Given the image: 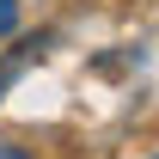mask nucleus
Instances as JSON below:
<instances>
[{"label": "nucleus", "instance_id": "f257e3e1", "mask_svg": "<svg viewBox=\"0 0 159 159\" xmlns=\"http://www.w3.org/2000/svg\"><path fill=\"white\" fill-rule=\"evenodd\" d=\"M19 25V0H0V31H12Z\"/></svg>", "mask_w": 159, "mask_h": 159}, {"label": "nucleus", "instance_id": "f03ea898", "mask_svg": "<svg viewBox=\"0 0 159 159\" xmlns=\"http://www.w3.org/2000/svg\"><path fill=\"white\" fill-rule=\"evenodd\" d=\"M6 159H19V153H6Z\"/></svg>", "mask_w": 159, "mask_h": 159}]
</instances>
